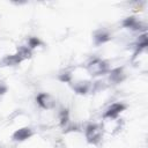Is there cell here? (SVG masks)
Instances as JSON below:
<instances>
[{
  "instance_id": "cell-1",
  "label": "cell",
  "mask_w": 148,
  "mask_h": 148,
  "mask_svg": "<svg viewBox=\"0 0 148 148\" xmlns=\"http://www.w3.org/2000/svg\"><path fill=\"white\" fill-rule=\"evenodd\" d=\"M102 134H103V127L99 124L90 123L84 127V139L91 145L98 143L102 139Z\"/></svg>"
},
{
  "instance_id": "cell-2",
  "label": "cell",
  "mask_w": 148,
  "mask_h": 148,
  "mask_svg": "<svg viewBox=\"0 0 148 148\" xmlns=\"http://www.w3.org/2000/svg\"><path fill=\"white\" fill-rule=\"evenodd\" d=\"M86 69L88 71V73L90 75H102V74L109 73L110 67L105 60L95 57V58L90 59V61L87 64Z\"/></svg>"
},
{
  "instance_id": "cell-8",
  "label": "cell",
  "mask_w": 148,
  "mask_h": 148,
  "mask_svg": "<svg viewBox=\"0 0 148 148\" xmlns=\"http://www.w3.org/2000/svg\"><path fill=\"white\" fill-rule=\"evenodd\" d=\"M94 40H95V44L96 45L105 44L106 42L110 40V34L106 30H98L94 35Z\"/></svg>"
},
{
  "instance_id": "cell-9",
  "label": "cell",
  "mask_w": 148,
  "mask_h": 148,
  "mask_svg": "<svg viewBox=\"0 0 148 148\" xmlns=\"http://www.w3.org/2000/svg\"><path fill=\"white\" fill-rule=\"evenodd\" d=\"M40 44H42V42H40L39 38H37V37H30L28 39V46L27 47L30 49V50H34V49L38 47Z\"/></svg>"
},
{
  "instance_id": "cell-5",
  "label": "cell",
  "mask_w": 148,
  "mask_h": 148,
  "mask_svg": "<svg viewBox=\"0 0 148 148\" xmlns=\"http://www.w3.org/2000/svg\"><path fill=\"white\" fill-rule=\"evenodd\" d=\"M32 135V130L30 127H22V128H18L14 134H13V139L15 141H24L29 138H31Z\"/></svg>"
},
{
  "instance_id": "cell-10",
  "label": "cell",
  "mask_w": 148,
  "mask_h": 148,
  "mask_svg": "<svg viewBox=\"0 0 148 148\" xmlns=\"http://www.w3.org/2000/svg\"><path fill=\"white\" fill-rule=\"evenodd\" d=\"M6 89H7V88H6L5 86L0 84V96H1V95H3V94L6 92Z\"/></svg>"
},
{
  "instance_id": "cell-4",
  "label": "cell",
  "mask_w": 148,
  "mask_h": 148,
  "mask_svg": "<svg viewBox=\"0 0 148 148\" xmlns=\"http://www.w3.org/2000/svg\"><path fill=\"white\" fill-rule=\"evenodd\" d=\"M36 102L37 104L44 109V110H51L56 106V101L54 98L50 95V94H46V92H40L36 96Z\"/></svg>"
},
{
  "instance_id": "cell-3",
  "label": "cell",
  "mask_w": 148,
  "mask_h": 148,
  "mask_svg": "<svg viewBox=\"0 0 148 148\" xmlns=\"http://www.w3.org/2000/svg\"><path fill=\"white\" fill-rule=\"evenodd\" d=\"M126 109V105L121 102H114L112 103L104 112L103 118L106 120H117V118L119 117V114Z\"/></svg>"
},
{
  "instance_id": "cell-7",
  "label": "cell",
  "mask_w": 148,
  "mask_h": 148,
  "mask_svg": "<svg viewBox=\"0 0 148 148\" xmlns=\"http://www.w3.org/2000/svg\"><path fill=\"white\" fill-rule=\"evenodd\" d=\"M123 24H124L125 28H127V29H130V30H133V31L140 30V29L142 28L141 22H140L136 17H134V16H131V17L125 18L124 22H123Z\"/></svg>"
},
{
  "instance_id": "cell-6",
  "label": "cell",
  "mask_w": 148,
  "mask_h": 148,
  "mask_svg": "<svg viewBox=\"0 0 148 148\" xmlns=\"http://www.w3.org/2000/svg\"><path fill=\"white\" fill-rule=\"evenodd\" d=\"M109 76H110V81L113 82V83H119L124 80L125 77V73H124V69L121 67H117V68H113L111 71H109Z\"/></svg>"
}]
</instances>
